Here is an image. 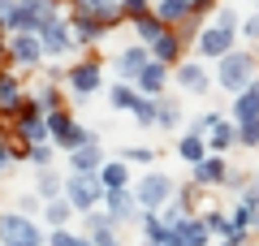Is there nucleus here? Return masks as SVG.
I'll return each mask as SVG.
<instances>
[{
  "label": "nucleus",
  "instance_id": "42",
  "mask_svg": "<svg viewBox=\"0 0 259 246\" xmlns=\"http://www.w3.org/2000/svg\"><path fill=\"white\" fill-rule=\"evenodd\" d=\"M69 246H95V242H91L87 233H74V242H69Z\"/></svg>",
  "mask_w": 259,
  "mask_h": 246
},
{
  "label": "nucleus",
  "instance_id": "25",
  "mask_svg": "<svg viewBox=\"0 0 259 246\" xmlns=\"http://www.w3.org/2000/svg\"><path fill=\"white\" fill-rule=\"evenodd\" d=\"M177 155H182L186 164H199V160H207V143H203V134H190V130H186L182 138H177Z\"/></svg>",
  "mask_w": 259,
  "mask_h": 246
},
{
  "label": "nucleus",
  "instance_id": "2",
  "mask_svg": "<svg viewBox=\"0 0 259 246\" xmlns=\"http://www.w3.org/2000/svg\"><path fill=\"white\" fill-rule=\"evenodd\" d=\"M104 182H100V173H78V169H69L65 173V199L74 203V212L82 216V212H95L104 203Z\"/></svg>",
  "mask_w": 259,
  "mask_h": 246
},
{
  "label": "nucleus",
  "instance_id": "45",
  "mask_svg": "<svg viewBox=\"0 0 259 246\" xmlns=\"http://www.w3.org/2000/svg\"><path fill=\"white\" fill-rule=\"evenodd\" d=\"M112 246H121V242H112Z\"/></svg>",
  "mask_w": 259,
  "mask_h": 246
},
{
  "label": "nucleus",
  "instance_id": "14",
  "mask_svg": "<svg viewBox=\"0 0 259 246\" xmlns=\"http://www.w3.org/2000/svg\"><path fill=\"white\" fill-rule=\"evenodd\" d=\"M130 26H134V39H139V44H147V48H156L160 39H164L168 30H173V26H168V22L160 18L156 9H151V13H143V18H134Z\"/></svg>",
  "mask_w": 259,
  "mask_h": 246
},
{
  "label": "nucleus",
  "instance_id": "30",
  "mask_svg": "<svg viewBox=\"0 0 259 246\" xmlns=\"http://www.w3.org/2000/svg\"><path fill=\"white\" fill-rule=\"evenodd\" d=\"M151 56H156V61H164V65H173V61H177V56H182V39H177V35H173V30H168V35H164V39H160V44H156V48H151Z\"/></svg>",
  "mask_w": 259,
  "mask_h": 246
},
{
  "label": "nucleus",
  "instance_id": "26",
  "mask_svg": "<svg viewBox=\"0 0 259 246\" xmlns=\"http://www.w3.org/2000/svg\"><path fill=\"white\" fill-rule=\"evenodd\" d=\"M100 182H104V190H130V169H125V160H104Z\"/></svg>",
  "mask_w": 259,
  "mask_h": 246
},
{
  "label": "nucleus",
  "instance_id": "5",
  "mask_svg": "<svg viewBox=\"0 0 259 246\" xmlns=\"http://www.w3.org/2000/svg\"><path fill=\"white\" fill-rule=\"evenodd\" d=\"M48 126H52V147H56V151H65V155L78 151V147H87V143L95 138L91 130H82L65 108H52V112H48Z\"/></svg>",
  "mask_w": 259,
  "mask_h": 246
},
{
  "label": "nucleus",
  "instance_id": "13",
  "mask_svg": "<svg viewBox=\"0 0 259 246\" xmlns=\"http://www.w3.org/2000/svg\"><path fill=\"white\" fill-rule=\"evenodd\" d=\"M104 212H108L112 220H143V212H139V194H134V186L130 190H108L104 194Z\"/></svg>",
  "mask_w": 259,
  "mask_h": 246
},
{
  "label": "nucleus",
  "instance_id": "44",
  "mask_svg": "<svg viewBox=\"0 0 259 246\" xmlns=\"http://www.w3.org/2000/svg\"><path fill=\"white\" fill-rule=\"evenodd\" d=\"M246 5H259V0H246Z\"/></svg>",
  "mask_w": 259,
  "mask_h": 246
},
{
  "label": "nucleus",
  "instance_id": "41",
  "mask_svg": "<svg viewBox=\"0 0 259 246\" xmlns=\"http://www.w3.org/2000/svg\"><path fill=\"white\" fill-rule=\"evenodd\" d=\"M194 5V13H207V9H216V0H190Z\"/></svg>",
  "mask_w": 259,
  "mask_h": 246
},
{
  "label": "nucleus",
  "instance_id": "20",
  "mask_svg": "<svg viewBox=\"0 0 259 246\" xmlns=\"http://www.w3.org/2000/svg\"><path fill=\"white\" fill-rule=\"evenodd\" d=\"M177 237H182V246H207V237H212V225H207V216H186L182 225H173Z\"/></svg>",
  "mask_w": 259,
  "mask_h": 246
},
{
  "label": "nucleus",
  "instance_id": "43",
  "mask_svg": "<svg viewBox=\"0 0 259 246\" xmlns=\"http://www.w3.org/2000/svg\"><path fill=\"white\" fill-rule=\"evenodd\" d=\"M221 246H246V237H233V242H221Z\"/></svg>",
  "mask_w": 259,
  "mask_h": 246
},
{
  "label": "nucleus",
  "instance_id": "23",
  "mask_svg": "<svg viewBox=\"0 0 259 246\" xmlns=\"http://www.w3.org/2000/svg\"><path fill=\"white\" fill-rule=\"evenodd\" d=\"M156 13L168 22V26H182V22H190V18H199L194 13V5L190 0H156Z\"/></svg>",
  "mask_w": 259,
  "mask_h": 246
},
{
  "label": "nucleus",
  "instance_id": "8",
  "mask_svg": "<svg viewBox=\"0 0 259 246\" xmlns=\"http://www.w3.org/2000/svg\"><path fill=\"white\" fill-rule=\"evenodd\" d=\"M9 56L18 65H26V69H35L48 52H44V39H39L35 30H13V35H9Z\"/></svg>",
  "mask_w": 259,
  "mask_h": 246
},
{
  "label": "nucleus",
  "instance_id": "36",
  "mask_svg": "<svg viewBox=\"0 0 259 246\" xmlns=\"http://www.w3.org/2000/svg\"><path fill=\"white\" fill-rule=\"evenodd\" d=\"M125 164H151V147H121Z\"/></svg>",
  "mask_w": 259,
  "mask_h": 246
},
{
  "label": "nucleus",
  "instance_id": "31",
  "mask_svg": "<svg viewBox=\"0 0 259 246\" xmlns=\"http://www.w3.org/2000/svg\"><path fill=\"white\" fill-rule=\"evenodd\" d=\"M156 117H160V100L139 95V104H134V121H139V126H156Z\"/></svg>",
  "mask_w": 259,
  "mask_h": 246
},
{
  "label": "nucleus",
  "instance_id": "27",
  "mask_svg": "<svg viewBox=\"0 0 259 246\" xmlns=\"http://www.w3.org/2000/svg\"><path fill=\"white\" fill-rule=\"evenodd\" d=\"M139 87H130V82H112V87H108V104H112V108H117V112H134V104H139Z\"/></svg>",
  "mask_w": 259,
  "mask_h": 246
},
{
  "label": "nucleus",
  "instance_id": "7",
  "mask_svg": "<svg viewBox=\"0 0 259 246\" xmlns=\"http://www.w3.org/2000/svg\"><path fill=\"white\" fill-rule=\"evenodd\" d=\"M194 48H199V56L203 61H221V56H229L233 48H238V30H225V26H203L199 35H194Z\"/></svg>",
  "mask_w": 259,
  "mask_h": 246
},
{
  "label": "nucleus",
  "instance_id": "3",
  "mask_svg": "<svg viewBox=\"0 0 259 246\" xmlns=\"http://www.w3.org/2000/svg\"><path fill=\"white\" fill-rule=\"evenodd\" d=\"M0 242L5 246H48L44 229L26 212H0Z\"/></svg>",
  "mask_w": 259,
  "mask_h": 246
},
{
  "label": "nucleus",
  "instance_id": "15",
  "mask_svg": "<svg viewBox=\"0 0 259 246\" xmlns=\"http://www.w3.org/2000/svg\"><path fill=\"white\" fill-rule=\"evenodd\" d=\"M190 177L199 186H225L229 182V164H225V155H207V160L190 164Z\"/></svg>",
  "mask_w": 259,
  "mask_h": 246
},
{
  "label": "nucleus",
  "instance_id": "9",
  "mask_svg": "<svg viewBox=\"0 0 259 246\" xmlns=\"http://www.w3.org/2000/svg\"><path fill=\"white\" fill-rule=\"evenodd\" d=\"M65 82H69V91H74V95H95L104 87V65L100 61H78L74 69L65 73Z\"/></svg>",
  "mask_w": 259,
  "mask_h": 246
},
{
  "label": "nucleus",
  "instance_id": "16",
  "mask_svg": "<svg viewBox=\"0 0 259 246\" xmlns=\"http://www.w3.org/2000/svg\"><path fill=\"white\" fill-rule=\"evenodd\" d=\"M173 82L182 87V91H190V95H207V69H203L199 61H186V65H177Z\"/></svg>",
  "mask_w": 259,
  "mask_h": 246
},
{
  "label": "nucleus",
  "instance_id": "10",
  "mask_svg": "<svg viewBox=\"0 0 259 246\" xmlns=\"http://www.w3.org/2000/svg\"><path fill=\"white\" fill-rule=\"evenodd\" d=\"M151 61H156V56H151L147 44H130V48H121V52H117V78H121V82H134Z\"/></svg>",
  "mask_w": 259,
  "mask_h": 246
},
{
  "label": "nucleus",
  "instance_id": "22",
  "mask_svg": "<svg viewBox=\"0 0 259 246\" xmlns=\"http://www.w3.org/2000/svg\"><path fill=\"white\" fill-rule=\"evenodd\" d=\"M35 194H39L44 203H52V199H65V173L39 169V177H35Z\"/></svg>",
  "mask_w": 259,
  "mask_h": 246
},
{
  "label": "nucleus",
  "instance_id": "18",
  "mask_svg": "<svg viewBox=\"0 0 259 246\" xmlns=\"http://www.w3.org/2000/svg\"><path fill=\"white\" fill-rule=\"evenodd\" d=\"M134 87H139L143 95H151V100H160V91L168 87V65H164V61H151L147 69L134 78Z\"/></svg>",
  "mask_w": 259,
  "mask_h": 246
},
{
  "label": "nucleus",
  "instance_id": "37",
  "mask_svg": "<svg viewBox=\"0 0 259 246\" xmlns=\"http://www.w3.org/2000/svg\"><path fill=\"white\" fill-rule=\"evenodd\" d=\"M121 9H125L130 22H134V18H143V13H151L156 5H151V0H121Z\"/></svg>",
  "mask_w": 259,
  "mask_h": 246
},
{
  "label": "nucleus",
  "instance_id": "38",
  "mask_svg": "<svg viewBox=\"0 0 259 246\" xmlns=\"http://www.w3.org/2000/svg\"><path fill=\"white\" fill-rule=\"evenodd\" d=\"M216 26H225V30H242L238 9H216Z\"/></svg>",
  "mask_w": 259,
  "mask_h": 246
},
{
  "label": "nucleus",
  "instance_id": "28",
  "mask_svg": "<svg viewBox=\"0 0 259 246\" xmlns=\"http://www.w3.org/2000/svg\"><path fill=\"white\" fill-rule=\"evenodd\" d=\"M69 22H74L78 44H100L104 30H112V26H104V22H95V18H78V13H69Z\"/></svg>",
  "mask_w": 259,
  "mask_h": 246
},
{
  "label": "nucleus",
  "instance_id": "33",
  "mask_svg": "<svg viewBox=\"0 0 259 246\" xmlns=\"http://www.w3.org/2000/svg\"><path fill=\"white\" fill-rule=\"evenodd\" d=\"M52 151H56L52 143H44V147H22V155H26L30 164H39V169H48V164H52Z\"/></svg>",
  "mask_w": 259,
  "mask_h": 246
},
{
  "label": "nucleus",
  "instance_id": "17",
  "mask_svg": "<svg viewBox=\"0 0 259 246\" xmlns=\"http://www.w3.org/2000/svg\"><path fill=\"white\" fill-rule=\"evenodd\" d=\"M69 169H78V173H100V169H104V143L91 138L87 147L69 151Z\"/></svg>",
  "mask_w": 259,
  "mask_h": 246
},
{
  "label": "nucleus",
  "instance_id": "1",
  "mask_svg": "<svg viewBox=\"0 0 259 246\" xmlns=\"http://www.w3.org/2000/svg\"><path fill=\"white\" fill-rule=\"evenodd\" d=\"M255 78H259V56L246 52V48H242V52L233 48L229 56H221V61H216V87H225L229 95L246 91Z\"/></svg>",
  "mask_w": 259,
  "mask_h": 246
},
{
  "label": "nucleus",
  "instance_id": "4",
  "mask_svg": "<svg viewBox=\"0 0 259 246\" xmlns=\"http://www.w3.org/2000/svg\"><path fill=\"white\" fill-rule=\"evenodd\" d=\"M134 194H139V208H143V212H160V208L177 194V186H173V177H168V173L147 169V173L134 182Z\"/></svg>",
  "mask_w": 259,
  "mask_h": 246
},
{
  "label": "nucleus",
  "instance_id": "40",
  "mask_svg": "<svg viewBox=\"0 0 259 246\" xmlns=\"http://www.w3.org/2000/svg\"><path fill=\"white\" fill-rule=\"evenodd\" d=\"M9 164H13V147H9V143H0V173H5Z\"/></svg>",
  "mask_w": 259,
  "mask_h": 246
},
{
  "label": "nucleus",
  "instance_id": "19",
  "mask_svg": "<svg viewBox=\"0 0 259 246\" xmlns=\"http://www.w3.org/2000/svg\"><path fill=\"white\" fill-rule=\"evenodd\" d=\"M255 117H259V78L250 82L246 91L233 95V112H229V121H238V126L242 121H255Z\"/></svg>",
  "mask_w": 259,
  "mask_h": 246
},
{
  "label": "nucleus",
  "instance_id": "6",
  "mask_svg": "<svg viewBox=\"0 0 259 246\" xmlns=\"http://www.w3.org/2000/svg\"><path fill=\"white\" fill-rule=\"evenodd\" d=\"M61 18V0H18V18H13V30H44Z\"/></svg>",
  "mask_w": 259,
  "mask_h": 246
},
{
  "label": "nucleus",
  "instance_id": "34",
  "mask_svg": "<svg viewBox=\"0 0 259 246\" xmlns=\"http://www.w3.org/2000/svg\"><path fill=\"white\" fill-rule=\"evenodd\" d=\"M238 147H259V117L238 126Z\"/></svg>",
  "mask_w": 259,
  "mask_h": 246
},
{
  "label": "nucleus",
  "instance_id": "11",
  "mask_svg": "<svg viewBox=\"0 0 259 246\" xmlns=\"http://www.w3.org/2000/svg\"><path fill=\"white\" fill-rule=\"evenodd\" d=\"M39 39H44V52L48 56H69V48L78 44L74 22H65V18H56L52 26H44V30H39Z\"/></svg>",
  "mask_w": 259,
  "mask_h": 246
},
{
  "label": "nucleus",
  "instance_id": "35",
  "mask_svg": "<svg viewBox=\"0 0 259 246\" xmlns=\"http://www.w3.org/2000/svg\"><path fill=\"white\" fill-rule=\"evenodd\" d=\"M156 126H160V130H173V126H182V108H177V104H160V117H156Z\"/></svg>",
  "mask_w": 259,
  "mask_h": 246
},
{
  "label": "nucleus",
  "instance_id": "46",
  "mask_svg": "<svg viewBox=\"0 0 259 246\" xmlns=\"http://www.w3.org/2000/svg\"><path fill=\"white\" fill-rule=\"evenodd\" d=\"M255 9H259V5H255Z\"/></svg>",
  "mask_w": 259,
  "mask_h": 246
},
{
  "label": "nucleus",
  "instance_id": "29",
  "mask_svg": "<svg viewBox=\"0 0 259 246\" xmlns=\"http://www.w3.org/2000/svg\"><path fill=\"white\" fill-rule=\"evenodd\" d=\"M69 216H78L69 199H52V203H44V220H48L52 229H65V225H69Z\"/></svg>",
  "mask_w": 259,
  "mask_h": 246
},
{
  "label": "nucleus",
  "instance_id": "12",
  "mask_svg": "<svg viewBox=\"0 0 259 246\" xmlns=\"http://www.w3.org/2000/svg\"><path fill=\"white\" fill-rule=\"evenodd\" d=\"M69 13H78V18H95V22H104V26H117V22L125 18L121 0H74V9H69Z\"/></svg>",
  "mask_w": 259,
  "mask_h": 246
},
{
  "label": "nucleus",
  "instance_id": "21",
  "mask_svg": "<svg viewBox=\"0 0 259 246\" xmlns=\"http://www.w3.org/2000/svg\"><path fill=\"white\" fill-rule=\"evenodd\" d=\"M22 104H26V95H22L18 73H0V112H18Z\"/></svg>",
  "mask_w": 259,
  "mask_h": 246
},
{
  "label": "nucleus",
  "instance_id": "39",
  "mask_svg": "<svg viewBox=\"0 0 259 246\" xmlns=\"http://www.w3.org/2000/svg\"><path fill=\"white\" fill-rule=\"evenodd\" d=\"M238 39H250V44H255V39H259V13H255V18H246V22H242Z\"/></svg>",
  "mask_w": 259,
  "mask_h": 246
},
{
  "label": "nucleus",
  "instance_id": "24",
  "mask_svg": "<svg viewBox=\"0 0 259 246\" xmlns=\"http://www.w3.org/2000/svg\"><path fill=\"white\" fill-rule=\"evenodd\" d=\"M229 147H238V121H221V126L207 134V151L212 155H225Z\"/></svg>",
  "mask_w": 259,
  "mask_h": 246
},
{
  "label": "nucleus",
  "instance_id": "32",
  "mask_svg": "<svg viewBox=\"0 0 259 246\" xmlns=\"http://www.w3.org/2000/svg\"><path fill=\"white\" fill-rule=\"evenodd\" d=\"M30 100H35L39 108H48V112H52V108H56V87H52V82H39L35 91H30Z\"/></svg>",
  "mask_w": 259,
  "mask_h": 246
}]
</instances>
